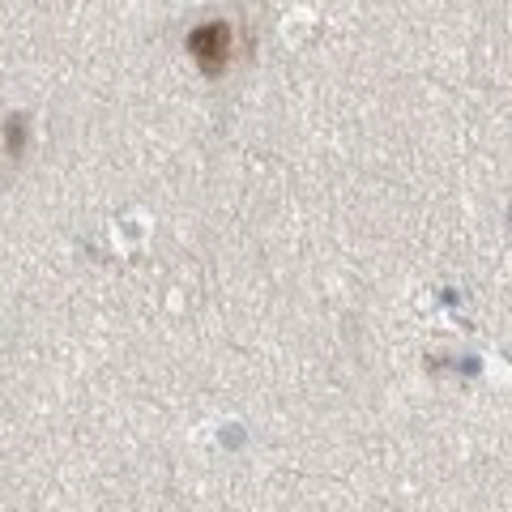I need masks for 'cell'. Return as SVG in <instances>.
<instances>
[{
    "label": "cell",
    "instance_id": "1",
    "mask_svg": "<svg viewBox=\"0 0 512 512\" xmlns=\"http://www.w3.org/2000/svg\"><path fill=\"white\" fill-rule=\"evenodd\" d=\"M184 47H188V56L197 60V69L205 73V77H222L231 69V60H235V26L231 22H205V26H197L192 35L184 39Z\"/></svg>",
    "mask_w": 512,
    "mask_h": 512
}]
</instances>
